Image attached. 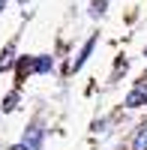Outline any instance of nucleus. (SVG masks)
<instances>
[{"label":"nucleus","mask_w":147,"mask_h":150,"mask_svg":"<svg viewBox=\"0 0 147 150\" xmlns=\"http://www.w3.org/2000/svg\"><path fill=\"white\" fill-rule=\"evenodd\" d=\"M24 147H27V150H39L42 147V126L33 123V126L27 129V135H24Z\"/></svg>","instance_id":"nucleus-1"},{"label":"nucleus","mask_w":147,"mask_h":150,"mask_svg":"<svg viewBox=\"0 0 147 150\" xmlns=\"http://www.w3.org/2000/svg\"><path fill=\"white\" fill-rule=\"evenodd\" d=\"M144 102H147V87H144V84H141V87H135V90L126 96V108H141Z\"/></svg>","instance_id":"nucleus-2"},{"label":"nucleus","mask_w":147,"mask_h":150,"mask_svg":"<svg viewBox=\"0 0 147 150\" xmlns=\"http://www.w3.org/2000/svg\"><path fill=\"white\" fill-rule=\"evenodd\" d=\"M93 45H96V36H90V39H87V45L81 48V54H78V60H75V66H72V69H81V66H84V60L90 57V51H93Z\"/></svg>","instance_id":"nucleus-3"},{"label":"nucleus","mask_w":147,"mask_h":150,"mask_svg":"<svg viewBox=\"0 0 147 150\" xmlns=\"http://www.w3.org/2000/svg\"><path fill=\"white\" fill-rule=\"evenodd\" d=\"M132 150H147V126L135 135V141H132Z\"/></svg>","instance_id":"nucleus-4"},{"label":"nucleus","mask_w":147,"mask_h":150,"mask_svg":"<svg viewBox=\"0 0 147 150\" xmlns=\"http://www.w3.org/2000/svg\"><path fill=\"white\" fill-rule=\"evenodd\" d=\"M12 54H15V45H9L6 51H3V57H0V72H3V69H9V66H12Z\"/></svg>","instance_id":"nucleus-5"},{"label":"nucleus","mask_w":147,"mask_h":150,"mask_svg":"<svg viewBox=\"0 0 147 150\" xmlns=\"http://www.w3.org/2000/svg\"><path fill=\"white\" fill-rule=\"evenodd\" d=\"M105 3H108V0H93V9H90V15H93V18L105 15Z\"/></svg>","instance_id":"nucleus-6"},{"label":"nucleus","mask_w":147,"mask_h":150,"mask_svg":"<svg viewBox=\"0 0 147 150\" xmlns=\"http://www.w3.org/2000/svg\"><path fill=\"white\" fill-rule=\"evenodd\" d=\"M33 69H36V72H48V69H51V57H39V60L33 63Z\"/></svg>","instance_id":"nucleus-7"},{"label":"nucleus","mask_w":147,"mask_h":150,"mask_svg":"<svg viewBox=\"0 0 147 150\" xmlns=\"http://www.w3.org/2000/svg\"><path fill=\"white\" fill-rule=\"evenodd\" d=\"M15 105H18V93H9V96H6V102H3V111H12Z\"/></svg>","instance_id":"nucleus-8"},{"label":"nucleus","mask_w":147,"mask_h":150,"mask_svg":"<svg viewBox=\"0 0 147 150\" xmlns=\"http://www.w3.org/2000/svg\"><path fill=\"white\" fill-rule=\"evenodd\" d=\"M12 150H27V147H24V144H18V147H12Z\"/></svg>","instance_id":"nucleus-9"},{"label":"nucleus","mask_w":147,"mask_h":150,"mask_svg":"<svg viewBox=\"0 0 147 150\" xmlns=\"http://www.w3.org/2000/svg\"><path fill=\"white\" fill-rule=\"evenodd\" d=\"M3 6H6V0H0V9H3Z\"/></svg>","instance_id":"nucleus-10"},{"label":"nucleus","mask_w":147,"mask_h":150,"mask_svg":"<svg viewBox=\"0 0 147 150\" xmlns=\"http://www.w3.org/2000/svg\"><path fill=\"white\" fill-rule=\"evenodd\" d=\"M21 3H24V0H21Z\"/></svg>","instance_id":"nucleus-11"},{"label":"nucleus","mask_w":147,"mask_h":150,"mask_svg":"<svg viewBox=\"0 0 147 150\" xmlns=\"http://www.w3.org/2000/svg\"><path fill=\"white\" fill-rule=\"evenodd\" d=\"M144 54H147V51H144Z\"/></svg>","instance_id":"nucleus-12"}]
</instances>
